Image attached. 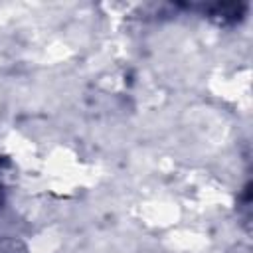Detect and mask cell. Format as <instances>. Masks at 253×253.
I'll use <instances>...</instances> for the list:
<instances>
[{
	"label": "cell",
	"mask_w": 253,
	"mask_h": 253,
	"mask_svg": "<svg viewBox=\"0 0 253 253\" xmlns=\"http://www.w3.org/2000/svg\"><path fill=\"white\" fill-rule=\"evenodd\" d=\"M0 200H2V198H0Z\"/></svg>",
	"instance_id": "obj_1"
}]
</instances>
